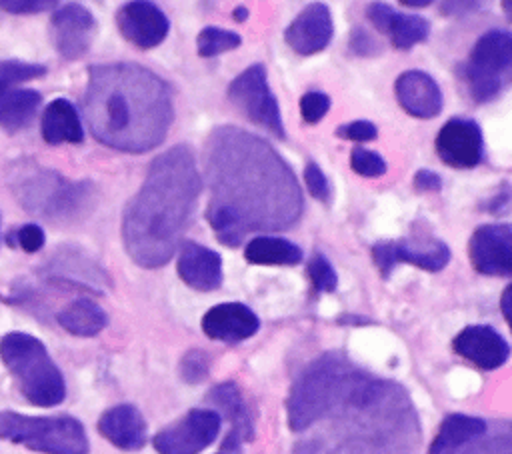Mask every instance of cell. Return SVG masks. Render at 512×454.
<instances>
[{"instance_id":"obj_1","label":"cell","mask_w":512,"mask_h":454,"mask_svg":"<svg viewBox=\"0 0 512 454\" xmlns=\"http://www.w3.org/2000/svg\"><path fill=\"white\" fill-rule=\"evenodd\" d=\"M206 174V218L226 246H238L248 232L288 228L300 216L302 196L290 166L254 134L216 128L206 144Z\"/></svg>"},{"instance_id":"obj_2","label":"cell","mask_w":512,"mask_h":454,"mask_svg":"<svg viewBox=\"0 0 512 454\" xmlns=\"http://www.w3.org/2000/svg\"><path fill=\"white\" fill-rule=\"evenodd\" d=\"M84 116L94 138L122 152H148L168 134L172 98L152 70L114 62L92 66L84 92Z\"/></svg>"},{"instance_id":"obj_3","label":"cell","mask_w":512,"mask_h":454,"mask_svg":"<svg viewBox=\"0 0 512 454\" xmlns=\"http://www.w3.org/2000/svg\"><path fill=\"white\" fill-rule=\"evenodd\" d=\"M200 188L202 180L188 146H172L152 160L122 218L124 248L138 266L158 268L172 258L192 220Z\"/></svg>"},{"instance_id":"obj_4","label":"cell","mask_w":512,"mask_h":454,"mask_svg":"<svg viewBox=\"0 0 512 454\" xmlns=\"http://www.w3.org/2000/svg\"><path fill=\"white\" fill-rule=\"evenodd\" d=\"M0 358L18 380L24 398L36 406H56L66 396V384L46 346L24 332L0 338Z\"/></svg>"},{"instance_id":"obj_5","label":"cell","mask_w":512,"mask_h":454,"mask_svg":"<svg viewBox=\"0 0 512 454\" xmlns=\"http://www.w3.org/2000/svg\"><path fill=\"white\" fill-rule=\"evenodd\" d=\"M354 374L342 358L334 356H324L310 364L296 380L288 400L290 428L302 432L328 416L344 400Z\"/></svg>"},{"instance_id":"obj_6","label":"cell","mask_w":512,"mask_h":454,"mask_svg":"<svg viewBox=\"0 0 512 454\" xmlns=\"http://www.w3.org/2000/svg\"><path fill=\"white\" fill-rule=\"evenodd\" d=\"M0 436L42 454H88L84 426L72 416H26L0 412Z\"/></svg>"},{"instance_id":"obj_7","label":"cell","mask_w":512,"mask_h":454,"mask_svg":"<svg viewBox=\"0 0 512 454\" xmlns=\"http://www.w3.org/2000/svg\"><path fill=\"white\" fill-rule=\"evenodd\" d=\"M14 194L28 212L44 218H64L84 204L88 190L84 184L68 182L60 174L32 164L16 168Z\"/></svg>"},{"instance_id":"obj_8","label":"cell","mask_w":512,"mask_h":454,"mask_svg":"<svg viewBox=\"0 0 512 454\" xmlns=\"http://www.w3.org/2000/svg\"><path fill=\"white\" fill-rule=\"evenodd\" d=\"M464 82L476 102L492 100L512 84V32L490 30L478 38L464 66Z\"/></svg>"},{"instance_id":"obj_9","label":"cell","mask_w":512,"mask_h":454,"mask_svg":"<svg viewBox=\"0 0 512 454\" xmlns=\"http://www.w3.org/2000/svg\"><path fill=\"white\" fill-rule=\"evenodd\" d=\"M228 98L248 120L270 130L274 136H284L280 108L262 64H254L236 76L228 88Z\"/></svg>"},{"instance_id":"obj_10","label":"cell","mask_w":512,"mask_h":454,"mask_svg":"<svg viewBox=\"0 0 512 454\" xmlns=\"http://www.w3.org/2000/svg\"><path fill=\"white\" fill-rule=\"evenodd\" d=\"M220 432V414L216 410H190L172 426L160 430L152 444L160 454H198L210 446Z\"/></svg>"},{"instance_id":"obj_11","label":"cell","mask_w":512,"mask_h":454,"mask_svg":"<svg viewBox=\"0 0 512 454\" xmlns=\"http://www.w3.org/2000/svg\"><path fill=\"white\" fill-rule=\"evenodd\" d=\"M374 262L386 276L398 262H408L428 272L442 270L450 260V250L436 238H404L398 242H382L372 248Z\"/></svg>"},{"instance_id":"obj_12","label":"cell","mask_w":512,"mask_h":454,"mask_svg":"<svg viewBox=\"0 0 512 454\" xmlns=\"http://www.w3.org/2000/svg\"><path fill=\"white\" fill-rule=\"evenodd\" d=\"M50 32L58 54L76 60L88 52L96 34V20L86 6L70 2L52 14Z\"/></svg>"},{"instance_id":"obj_13","label":"cell","mask_w":512,"mask_h":454,"mask_svg":"<svg viewBox=\"0 0 512 454\" xmlns=\"http://www.w3.org/2000/svg\"><path fill=\"white\" fill-rule=\"evenodd\" d=\"M472 266L486 276H512V226L484 224L470 238Z\"/></svg>"},{"instance_id":"obj_14","label":"cell","mask_w":512,"mask_h":454,"mask_svg":"<svg viewBox=\"0 0 512 454\" xmlns=\"http://www.w3.org/2000/svg\"><path fill=\"white\" fill-rule=\"evenodd\" d=\"M116 24L120 34L142 50L158 46L170 28L166 14L150 0L126 2L116 14Z\"/></svg>"},{"instance_id":"obj_15","label":"cell","mask_w":512,"mask_h":454,"mask_svg":"<svg viewBox=\"0 0 512 454\" xmlns=\"http://www.w3.org/2000/svg\"><path fill=\"white\" fill-rule=\"evenodd\" d=\"M436 152L452 168H472L482 158V132L476 122L448 120L436 136Z\"/></svg>"},{"instance_id":"obj_16","label":"cell","mask_w":512,"mask_h":454,"mask_svg":"<svg viewBox=\"0 0 512 454\" xmlns=\"http://www.w3.org/2000/svg\"><path fill=\"white\" fill-rule=\"evenodd\" d=\"M332 32L334 24L328 6L322 2H312L288 26L286 42L294 52L310 56L328 46Z\"/></svg>"},{"instance_id":"obj_17","label":"cell","mask_w":512,"mask_h":454,"mask_svg":"<svg viewBox=\"0 0 512 454\" xmlns=\"http://www.w3.org/2000/svg\"><path fill=\"white\" fill-rule=\"evenodd\" d=\"M454 352L482 370H494L508 360L510 346L492 328L484 324L466 326L452 342Z\"/></svg>"},{"instance_id":"obj_18","label":"cell","mask_w":512,"mask_h":454,"mask_svg":"<svg viewBox=\"0 0 512 454\" xmlns=\"http://www.w3.org/2000/svg\"><path fill=\"white\" fill-rule=\"evenodd\" d=\"M260 328L258 316L240 302H226L212 306L202 318V330L212 340L240 342L256 334Z\"/></svg>"},{"instance_id":"obj_19","label":"cell","mask_w":512,"mask_h":454,"mask_svg":"<svg viewBox=\"0 0 512 454\" xmlns=\"http://www.w3.org/2000/svg\"><path fill=\"white\" fill-rule=\"evenodd\" d=\"M178 276L194 290H216L222 282L220 256L196 242H184L178 254Z\"/></svg>"},{"instance_id":"obj_20","label":"cell","mask_w":512,"mask_h":454,"mask_svg":"<svg viewBox=\"0 0 512 454\" xmlns=\"http://www.w3.org/2000/svg\"><path fill=\"white\" fill-rule=\"evenodd\" d=\"M98 432L120 450H140L146 444V422L132 404L108 408L98 418Z\"/></svg>"},{"instance_id":"obj_21","label":"cell","mask_w":512,"mask_h":454,"mask_svg":"<svg viewBox=\"0 0 512 454\" xmlns=\"http://www.w3.org/2000/svg\"><path fill=\"white\" fill-rule=\"evenodd\" d=\"M396 98L400 106L416 118H434L442 108V92L432 76L410 70L396 80Z\"/></svg>"},{"instance_id":"obj_22","label":"cell","mask_w":512,"mask_h":454,"mask_svg":"<svg viewBox=\"0 0 512 454\" xmlns=\"http://www.w3.org/2000/svg\"><path fill=\"white\" fill-rule=\"evenodd\" d=\"M366 14H368V20L380 32L388 34L390 42L400 50H406V48L422 42L430 30V26L424 18L414 16V14L396 12L384 2H372L368 6Z\"/></svg>"},{"instance_id":"obj_23","label":"cell","mask_w":512,"mask_h":454,"mask_svg":"<svg viewBox=\"0 0 512 454\" xmlns=\"http://www.w3.org/2000/svg\"><path fill=\"white\" fill-rule=\"evenodd\" d=\"M208 400L216 408H220L232 424V430L226 436V442L222 444L224 450H228V448L236 450L240 446V442L252 438V420L248 416V408L244 404V398H242L240 390L234 384H230V382L218 384L216 388L210 390Z\"/></svg>"},{"instance_id":"obj_24","label":"cell","mask_w":512,"mask_h":454,"mask_svg":"<svg viewBox=\"0 0 512 454\" xmlns=\"http://www.w3.org/2000/svg\"><path fill=\"white\" fill-rule=\"evenodd\" d=\"M48 274L58 282L84 286L90 290H100L102 284H108V278L98 268V264H94L80 252L70 250H62L52 258V262L48 264Z\"/></svg>"},{"instance_id":"obj_25","label":"cell","mask_w":512,"mask_h":454,"mask_svg":"<svg viewBox=\"0 0 512 454\" xmlns=\"http://www.w3.org/2000/svg\"><path fill=\"white\" fill-rule=\"evenodd\" d=\"M42 138L48 144H80L84 138L78 110L64 98L52 100L42 114Z\"/></svg>"},{"instance_id":"obj_26","label":"cell","mask_w":512,"mask_h":454,"mask_svg":"<svg viewBox=\"0 0 512 454\" xmlns=\"http://www.w3.org/2000/svg\"><path fill=\"white\" fill-rule=\"evenodd\" d=\"M486 432V422L474 416L450 414L438 428L428 454H454L460 446L480 438Z\"/></svg>"},{"instance_id":"obj_27","label":"cell","mask_w":512,"mask_h":454,"mask_svg":"<svg viewBox=\"0 0 512 454\" xmlns=\"http://www.w3.org/2000/svg\"><path fill=\"white\" fill-rule=\"evenodd\" d=\"M244 256L250 264L292 266L302 260V250L286 238L256 236L246 244Z\"/></svg>"},{"instance_id":"obj_28","label":"cell","mask_w":512,"mask_h":454,"mask_svg":"<svg viewBox=\"0 0 512 454\" xmlns=\"http://www.w3.org/2000/svg\"><path fill=\"white\" fill-rule=\"evenodd\" d=\"M58 324L74 336H96L106 328L108 316L96 302L78 298L58 314Z\"/></svg>"},{"instance_id":"obj_29","label":"cell","mask_w":512,"mask_h":454,"mask_svg":"<svg viewBox=\"0 0 512 454\" xmlns=\"http://www.w3.org/2000/svg\"><path fill=\"white\" fill-rule=\"evenodd\" d=\"M42 98L36 90H4L0 92V126L14 132L30 124Z\"/></svg>"},{"instance_id":"obj_30","label":"cell","mask_w":512,"mask_h":454,"mask_svg":"<svg viewBox=\"0 0 512 454\" xmlns=\"http://www.w3.org/2000/svg\"><path fill=\"white\" fill-rule=\"evenodd\" d=\"M240 42L242 40H240V36L236 32H230V30H224V28H216V26H208V28H204L198 34L196 48H198L200 56L210 58V56H216V54H222V52L238 48Z\"/></svg>"},{"instance_id":"obj_31","label":"cell","mask_w":512,"mask_h":454,"mask_svg":"<svg viewBox=\"0 0 512 454\" xmlns=\"http://www.w3.org/2000/svg\"><path fill=\"white\" fill-rule=\"evenodd\" d=\"M46 74V66L22 60H2L0 62V92L10 90L22 82L40 78Z\"/></svg>"},{"instance_id":"obj_32","label":"cell","mask_w":512,"mask_h":454,"mask_svg":"<svg viewBox=\"0 0 512 454\" xmlns=\"http://www.w3.org/2000/svg\"><path fill=\"white\" fill-rule=\"evenodd\" d=\"M308 276L316 292H332L338 284V276L332 264L322 254H314L308 262Z\"/></svg>"},{"instance_id":"obj_33","label":"cell","mask_w":512,"mask_h":454,"mask_svg":"<svg viewBox=\"0 0 512 454\" xmlns=\"http://www.w3.org/2000/svg\"><path fill=\"white\" fill-rule=\"evenodd\" d=\"M350 166L356 174L360 176H368V178H374V176H382L386 172V162L382 160L380 154L372 152V150H366V148H354L352 150V156H350Z\"/></svg>"},{"instance_id":"obj_34","label":"cell","mask_w":512,"mask_h":454,"mask_svg":"<svg viewBox=\"0 0 512 454\" xmlns=\"http://www.w3.org/2000/svg\"><path fill=\"white\" fill-rule=\"evenodd\" d=\"M330 108V98L324 92H308L300 100V112L304 122L316 124L324 118V114Z\"/></svg>"},{"instance_id":"obj_35","label":"cell","mask_w":512,"mask_h":454,"mask_svg":"<svg viewBox=\"0 0 512 454\" xmlns=\"http://www.w3.org/2000/svg\"><path fill=\"white\" fill-rule=\"evenodd\" d=\"M180 372H182V378L186 382H200L206 372H208V358L204 352L200 350H192L184 356L182 360V366H180Z\"/></svg>"},{"instance_id":"obj_36","label":"cell","mask_w":512,"mask_h":454,"mask_svg":"<svg viewBox=\"0 0 512 454\" xmlns=\"http://www.w3.org/2000/svg\"><path fill=\"white\" fill-rule=\"evenodd\" d=\"M304 180H306V186H308V192L320 200V202H326L328 196H330V186H328V180L324 176V172L320 170L318 164L314 162H308L306 164V170H304Z\"/></svg>"},{"instance_id":"obj_37","label":"cell","mask_w":512,"mask_h":454,"mask_svg":"<svg viewBox=\"0 0 512 454\" xmlns=\"http://www.w3.org/2000/svg\"><path fill=\"white\" fill-rule=\"evenodd\" d=\"M336 134L340 138H346V140H354V142H368V140H374L376 138V126L368 120H356V122H348V124H342Z\"/></svg>"},{"instance_id":"obj_38","label":"cell","mask_w":512,"mask_h":454,"mask_svg":"<svg viewBox=\"0 0 512 454\" xmlns=\"http://www.w3.org/2000/svg\"><path fill=\"white\" fill-rule=\"evenodd\" d=\"M16 242L24 252H38L44 246V230L38 224H24L16 230Z\"/></svg>"},{"instance_id":"obj_39","label":"cell","mask_w":512,"mask_h":454,"mask_svg":"<svg viewBox=\"0 0 512 454\" xmlns=\"http://www.w3.org/2000/svg\"><path fill=\"white\" fill-rule=\"evenodd\" d=\"M60 0H0V8L12 14H36L52 8Z\"/></svg>"},{"instance_id":"obj_40","label":"cell","mask_w":512,"mask_h":454,"mask_svg":"<svg viewBox=\"0 0 512 454\" xmlns=\"http://www.w3.org/2000/svg\"><path fill=\"white\" fill-rule=\"evenodd\" d=\"M466 454H512V434H498Z\"/></svg>"},{"instance_id":"obj_41","label":"cell","mask_w":512,"mask_h":454,"mask_svg":"<svg viewBox=\"0 0 512 454\" xmlns=\"http://www.w3.org/2000/svg\"><path fill=\"white\" fill-rule=\"evenodd\" d=\"M488 0H444L442 12L444 14H466L482 8Z\"/></svg>"},{"instance_id":"obj_42","label":"cell","mask_w":512,"mask_h":454,"mask_svg":"<svg viewBox=\"0 0 512 454\" xmlns=\"http://www.w3.org/2000/svg\"><path fill=\"white\" fill-rule=\"evenodd\" d=\"M414 186L418 190H438L442 186V180L436 172L432 170H420L414 178Z\"/></svg>"},{"instance_id":"obj_43","label":"cell","mask_w":512,"mask_h":454,"mask_svg":"<svg viewBox=\"0 0 512 454\" xmlns=\"http://www.w3.org/2000/svg\"><path fill=\"white\" fill-rule=\"evenodd\" d=\"M500 308H502V314L512 330V284H508L502 292V298H500Z\"/></svg>"},{"instance_id":"obj_44","label":"cell","mask_w":512,"mask_h":454,"mask_svg":"<svg viewBox=\"0 0 512 454\" xmlns=\"http://www.w3.org/2000/svg\"><path fill=\"white\" fill-rule=\"evenodd\" d=\"M402 2L404 6H414V8H420V6H428L432 0H398Z\"/></svg>"},{"instance_id":"obj_45","label":"cell","mask_w":512,"mask_h":454,"mask_svg":"<svg viewBox=\"0 0 512 454\" xmlns=\"http://www.w3.org/2000/svg\"><path fill=\"white\" fill-rule=\"evenodd\" d=\"M502 10H504L506 18L512 22V0H502Z\"/></svg>"},{"instance_id":"obj_46","label":"cell","mask_w":512,"mask_h":454,"mask_svg":"<svg viewBox=\"0 0 512 454\" xmlns=\"http://www.w3.org/2000/svg\"><path fill=\"white\" fill-rule=\"evenodd\" d=\"M246 16H248V10H246V8H236V10H234V18H236V20H244Z\"/></svg>"}]
</instances>
